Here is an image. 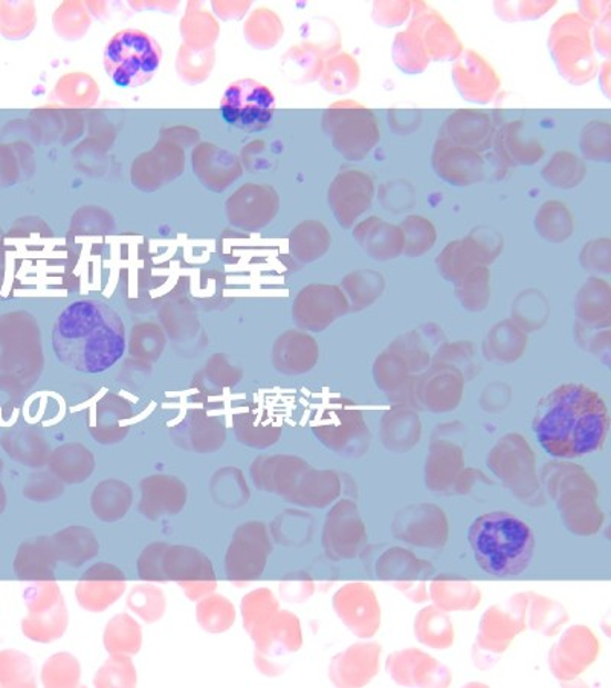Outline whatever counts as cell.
<instances>
[{
  "mask_svg": "<svg viewBox=\"0 0 611 688\" xmlns=\"http://www.w3.org/2000/svg\"><path fill=\"white\" fill-rule=\"evenodd\" d=\"M532 430L538 444L557 459H578L604 446L610 430L605 401L577 382L558 386L538 401Z\"/></svg>",
  "mask_w": 611,
  "mask_h": 688,
  "instance_id": "obj_1",
  "label": "cell"
},
{
  "mask_svg": "<svg viewBox=\"0 0 611 688\" xmlns=\"http://www.w3.org/2000/svg\"><path fill=\"white\" fill-rule=\"evenodd\" d=\"M52 349L68 369L96 376L122 360L126 328L120 314L102 300L72 301L52 328Z\"/></svg>",
  "mask_w": 611,
  "mask_h": 688,
  "instance_id": "obj_2",
  "label": "cell"
},
{
  "mask_svg": "<svg viewBox=\"0 0 611 688\" xmlns=\"http://www.w3.org/2000/svg\"><path fill=\"white\" fill-rule=\"evenodd\" d=\"M469 546L478 567L494 577H517L534 561L535 535L521 518L506 511H493L473 522Z\"/></svg>",
  "mask_w": 611,
  "mask_h": 688,
  "instance_id": "obj_3",
  "label": "cell"
},
{
  "mask_svg": "<svg viewBox=\"0 0 611 688\" xmlns=\"http://www.w3.org/2000/svg\"><path fill=\"white\" fill-rule=\"evenodd\" d=\"M160 60L163 51L158 42L139 30L116 32L104 50V70L120 90H135L151 82Z\"/></svg>",
  "mask_w": 611,
  "mask_h": 688,
  "instance_id": "obj_4",
  "label": "cell"
},
{
  "mask_svg": "<svg viewBox=\"0 0 611 688\" xmlns=\"http://www.w3.org/2000/svg\"><path fill=\"white\" fill-rule=\"evenodd\" d=\"M276 114V96L268 86L252 79L229 84L220 100V115L229 126L261 132Z\"/></svg>",
  "mask_w": 611,
  "mask_h": 688,
  "instance_id": "obj_5",
  "label": "cell"
},
{
  "mask_svg": "<svg viewBox=\"0 0 611 688\" xmlns=\"http://www.w3.org/2000/svg\"><path fill=\"white\" fill-rule=\"evenodd\" d=\"M501 240L496 233L478 228L464 240L452 243L437 257V267L446 280L457 284L474 268L486 267L500 255Z\"/></svg>",
  "mask_w": 611,
  "mask_h": 688,
  "instance_id": "obj_6",
  "label": "cell"
},
{
  "mask_svg": "<svg viewBox=\"0 0 611 688\" xmlns=\"http://www.w3.org/2000/svg\"><path fill=\"white\" fill-rule=\"evenodd\" d=\"M372 199V181L361 172L341 173L329 191V204L343 228H351L358 217L367 210Z\"/></svg>",
  "mask_w": 611,
  "mask_h": 688,
  "instance_id": "obj_7",
  "label": "cell"
},
{
  "mask_svg": "<svg viewBox=\"0 0 611 688\" xmlns=\"http://www.w3.org/2000/svg\"><path fill=\"white\" fill-rule=\"evenodd\" d=\"M356 243L372 259L393 260L404 253L405 237L401 227L390 225L377 217H370L353 232Z\"/></svg>",
  "mask_w": 611,
  "mask_h": 688,
  "instance_id": "obj_8",
  "label": "cell"
},
{
  "mask_svg": "<svg viewBox=\"0 0 611 688\" xmlns=\"http://www.w3.org/2000/svg\"><path fill=\"white\" fill-rule=\"evenodd\" d=\"M574 311L581 324L589 328H609L610 325V287L604 280L590 279L578 292Z\"/></svg>",
  "mask_w": 611,
  "mask_h": 688,
  "instance_id": "obj_9",
  "label": "cell"
},
{
  "mask_svg": "<svg viewBox=\"0 0 611 688\" xmlns=\"http://www.w3.org/2000/svg\"><path fill=\"white\" fill-rule=\"evenodd\" d=\"M308 325L317 331L332 324L349 312V301L343 289L336 287L312 288L308 296Z\"/></svg>",
  "mask_w": 611,
  "mask_h": 688,
  "instance_id": "obj_10",
  "label": "cell"
},
{
  "mask_svg": "<svg viewBox=\"0 0 611 688\" xmlns=\"http://www.w3.org/2000/svg\"><path fill=\"white\" fill-rule=\"evenodd\" d=\"M573 228L572 213L565 204L557 203V201L542 205L535 217V229L542 239L549 243H565L572 235Z\"/></svg>",
  "mask_w": 611,
  "mask_h": 688,
  "instance_id": "obj_11",
  "label": "cell"
},
{
  "mask_svg": "<svg viewBox=\"0 0 611 688\" xmlns=\"http://www.w3.org/2000/svg\"><path fill=\"white\" fill-rule=\"evenodd\" d=\"M437 175L453 185H472L484 176L480 160L464 153H442L434 158Z\"/></svg>",
  "mask_w": 611,
  "mask_h": 688,
  "instance_id": "obj_12",
  "label": "cell"
},
{
  "mask_svg": "<svg viewBox=\"0 0 611 688\" xmlns=\"http://www.w3.org/2000/svg\"><path fill=\"white\" fill-rule=\"evenodd\" d=\"M345 299L349 301V311H361L367 308L373 301L381 297L384 291V279L376 273L361 271L352 273L341 284Z\"/></svg>",
  "mask_w": 611,
  "mask_h": 688,
  "instance_id": "obj_13",
  "label": "cell"
},
{
  "mask_svg": "<svg viewBox=\"0 0 611 688\" xmlns=\"http://www.w3.org/2000/svg\"><path fill=\"white\" fill-rule=\"evenodd\" d=\"M526 348V336L514 320L501 321L494 326L486 340L485 351L498 360L512 361L521 356Z\"/></svg>",
  "mask_w": 611,
  "mask_h": 688,
  "instance_id": "obj_14",
  "label": "cell"
},
{
  "mask_svg": "<svg viewBox=\"0 0 611 688\" xmlns=\"http://www.w3.org/2000/svg\"><path fill=\"white\" fill-rule=\"evenodd\" d=\"M490 273L486 267L474 268L456 285V296L466 311H484L490 299Z\"/></svg>",
  "mask_w": 611,
  "mask_h": 688,
  "instance_id": "obj_15",
  "label": "cell"
},
{
  "mask_svg": "<svg viewBox=\"0 0 611 688\" xmlns=\"http://www.w3.org/2000/svg\"><path fill=\"white\" fill-rule=\"evenodd\" d=\"M512 312L514 320L521 331H535L548 320V301L541 292L528 291L518 297Z\"/></svg>",
  "mask_w": 611,
  "mask_h": 688,
  "instance_id": "obj_16",
  "label": "cell"
},
{
  "mask_svg": "<svg viewBox=\"0 0 611 688\" xmlns=\"http://www.w3.org/2000/svg\"><path fill=\"white\" fill-rule=\"evenodd\" d=\"M405 237V256L420 257L432 249L436 243V229L429 220L421 216H410L401 225Z\"/></svg>",
  "mask_w": 611,
  "mask_h": 688,
  "instance_id": "obj_17",
  "label": "cell"
},
{
  "mask_svg": "<svg viewBox=\"0 0 611 688\" xmlns=\"http://www.w3.org/2000/svg\"><path fill=\"white\" fill-rule=\"evenodd\" d=\"M542 176L553 187L572 188L577 187L584 178V167L578 163L577 158L567 161L562 160V155H558L553 163L545 168Z\"/></svg>",
  "mask_w": 611,
  "mask_h": 688,
  "instance_id": "obj_18",
  "label": "cell"
},
{
  "mask_svg": "<svg viewBox=\"0 0 611 688\" xmlns=\"http://www.w3.org/2000/svg\"><path fill=\"white\" fill-rule=\"evenodd\" d=\"M425 392H427L428 404L432 408L448 409L457 401L460 381L453 376H446V373L441 377L436 376L428 381Z\"/></svg>",
  "mask_w": 611,
  "mask_h": 688,
  "instance_id": "obj_19",
  "label": "cell"
},
{
  "mask_svg": "<svg viewBox=\"0 0 611 688\" xmlns=\"http://www.w3.org/2000/svg\"><path fill=\"white\" fill-rule=\"evenodd\" d=\"M581 265L587 271L609 275L611 267L610 240L599 239L587 244L581 253Z\"/></svg>",
  "mask_w": 611,
  "mask_h": 688,
  "instance_id": "obj_20",
  "label": "cell"
},
{
  "mask_svg": "<svg viewBox=\"0 0 611 688\" xmlns=\"http://www.w3.org/2000/svg\"><path fill=\"white\" fill-rule=\"evenodd\" d=\"M376 369L380 372L377 384L381 382L384 388H396L402 378H404V363H402L401 358L395 352L381 356L380 360H377Z\"/></svg>",
  "mask_w": 611,
  "mask_h": 688,
  "instance_id": "obj_21",
  "label": "cell"
}]
</instances>
